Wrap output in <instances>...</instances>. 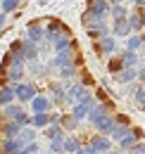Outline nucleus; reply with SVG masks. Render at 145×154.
Returning a JSON list of instances; mask_svg holds the SVG:
<instances>
[{
	"label": "nucleus",
	"mask_w": 145,
	"mask_h": 154,
	"mask_svg": "<svg viewBox=\"0 0 145 154\" xmlns=\"http://www.w3.org/2000/svg\"><path fill=\"white\" fill-rule=\"evenodd\" d=\"M143 112H145V107H143Z\"/></svg>",
	"instance_id": "f704fd0d"
},
{
	"label": "nucleus",
	"mask_w": 145,
	"mask_h": 154,
	"mask_svg": "<svg viewBox=\"0 0 145 154\" xmlns=\"http://www.w3.org/2000/svg\"><path fill=\"white\" fill-rule=\"evenodd\" d=\"M50 123H53L50 112H48V114H31V126H34L36 131H45Z\"/></svg>",
	"instance_id": "aec40b11"
},
{
	"label": "nucleus",
	"mask_w": 145,
	"mask_h": 154,
	"mask_svg": "<svg viewBox=\"0 0 145 154\" xmlns=\"http://www.w3.org/2000/svg\"><path fill=\"white\" fill-rule=\"evenodd\" d=\"M138 81L145 85V64H143V66H138Z\"/></svg>",
	"instance_id": "c85d7f7f"
},
{
	"label": "nucleus",
	"mask_w": 145,
	"mask_h": 154,
	"mask_svg": "<svg viewBox=\"0 0 145 154\" xmlns=\"http://www.w3.org/2000/svg\"><path fill=\"white\" fill-rule=\"evenodd\" d=\"M119 59L124 62V66H128V69H138V62H140L138 52H133V50H126V48L119 52Z\"/></svg>",
	"instance_id": "a211bd4d"
},
{
	"label": "nucleus",
	"mask_w": 145,
	"mask_h": 154,
	"mask_svg": "<svg viewBox=\"0 0 145 154\" xmlns=\"http://www.w3.org/2000/svg\"><path fill=\"white\" fill-rule=\"evenodd\" d=\"M126 50H133V52H138L140 48H143V36H138V33H131L126 38V45H124Z\"/></svg>",
	"instance_id": "4be33fe9"
},
{
	"label": "nucleus",
	"mask_w": 145,
	"mask_h": 154,
	"mask_svg": "<svg viewBox=\"0 0 145 154\" xmlns=\"http://www.w3.org/2000/svg\"><path fill=\"white\" fill-rule=\"evenodd\" d=\"M43 137H48V142H50V140H64V137H67V131L62 128V123H50V126L43 131Z\"/></svg>",
	"instance_id": "2eb2a0df"
},
{
	"label": "nucleus",
	"mask_w": 145,
	"mask_h": 154,
	"mask_svg": "<svg viewBox=\"0 0 145 154\" xmlns=\"http://www.w3.org/2000/svg\"><path fill=\"white\" fill-rule=\"evenodd\" d=\"M109 17L114 21H119V19H126L128 17V10H126V5H112V10H109Z\"/></svg>",
	"instance_id": "5701e85b"
},
{
	"label": "nucleus",
	"mask_w": 145,
	"mask_h": 154,
	"mask_svg": "<svg viewBox=\"0 0 145 154\" xmlns=\"http://www.w3.org/2000/svg\"><path fill=\"white\" fill-rule=\"evenodd\" d=\"M53 100L48 93H38L31 102H29V114H48V112H53Z\"/></svg>",
	"instance_id": "39448f33"
},
{
	"label": "nucleus",
	"mask_w": 145,
	"mask_h": 154,
	"mask_svg": "<svg viewBox=\"0 0 145 154\" xmlns=\"http://www.w3.org/2000/svg\"><path fill=\"white\" fill-rule=\"evenodd\" d=\"M140 36H143V45H145V33H140Z\"/></svg>",
	"instance_id": "473e14b6"
},
{
	"label": "nucleus",
	"mask_w": 145,
	"mask_h": 154,
	"mask_svg": "<svg viewBox=\"0 0 145 154\" xmlns=\"http://www.w3.org/2000/svg\"><path fill=\"white\" fill-rule=\"evenodd\" d=\"M133 2H138V0H133Z\"/></svg>",
	"instance_id": "72a5a7b5"
},
{
	"label": "nucleus",
	"mask_w": 145,
	"mask_h": 154,
	"mask_svg": "<svg viewBox=\"0 0 145 154\" xmlns=\"http://www.w3.org/2000/svg\"><path fill=\"white\" fill-rule=\"evenodd\" d=\"M95 52L100 57H112L117 52V38L114 36H105V38L95 40Z\"/></svg>",
	"instance_id": "0eeeda50"
},
{
	"label": "nucleus",
	"mask_w": 145,
	"mask_h": 154,
	"mask_svg": "<svg viewBox=\"0 0 145 154\" xmlns=\"http://www.w3.org/2000/svg\"><path fill=\"white\" fill-rule=\"evenodd\" d=\"M21 52H24V59H26V62H36L38 59V43L21 40Z\"/></svg>",
	"instance_id": "6ab92c4d"
},
{
	"label": "nucleus",
	"mask_w": 145,
	"mask_h": 154,
	"mask_svg": "<svg viewBox=\"0 0 145 154\" xmlns=\"http://www.w3.org/2000/svg\"><path fill=\"white\" fill-rule=\"evenodd\" d=\"M112 33H114V38H128L133 31H131V24H128V17L126 19H119L114 21V26H112Z\"/></svg>",
	"instance_id": "f3484780"
},
{
	"label": "nucleus",
	"mask_w": 145,
	"mask_h": 154,
	"mask_svg": "<svg viewBox=\"0 0 145 154\" xmlns=\"http://www.w3.org/2000/svg\"><path fill=\"white\" fill-rule=\"evenodd\" d=\"M114 81H117L119 85H128V83L138 81V69H128V66H124V69L114 76Z\"/></svg>",
	"instance_id": "dca6fc26"
},
{
	"label": "nucleus",
	"mask_w": 145,
	"mask_h": 154,
	"mask_svg": "<svg viewBox=\"0 0 145 154\" xmlns=\"http://www.w3.org/2000/svg\"><path fill=\"white\" fill-rule=\"evenodd\" d=\"M48 95H50V100H53V104H64V102H67V88H64V83H62V81L50 83Z\"/></svg>",
	"instance_id": "1a4fd4ad"
},
{
	"label": "nucleus",
	"mask_w": 145,
	"mask_h": 154,
	"mask_svg": "<svg viewBox=\"0 0 145 154\" xmlns=\"http://www.w3.org/2000/svg\"><path fill=\"white\" fill-rule=\"evenodd\" d=\"M45 149H50L55 154H64V140H50Z\"/></svg>",
	"instance_id": "a878e982"
},
{
	"label": "nucleus",
	"mask_w": 145,
	"mask_h": 154,
	"mask_svg": "<svg viewBox=\"0 0 145 154\" xmlns=\"http://www.w3.org/2000/svg\"><path fill=\"white\" fill-rule=\"evenodd\" d=\"M17 7H19V0H2V2H0V10H2L5 14H10V12H14Z\"/></svg>",
	"instance_id": "bb28decb"
},
{
	"label": "nucleus",
	"mask_w": 145,
	"mask_h": 154,
	"mask_svg": "<svg viewBox=\"0 0 145 154\" xmlns=\"http://www.w3.org/2000/svg\"><path fill=\"white\" fill-rule=\"evenodd\" d=\"M38 93H40V90H38L36 81H26V78H24V81L14 83V95H17L19 104H26V107H29V102H31Z\"/></svg>",
	"instance_id": "7ed1b4c3"
},
{
	"label": "nucleus",
	"mask_w": 145,
	"mask_h": 154,
	"mask_svg": "<svg viewBox=\"0 0 145 154\" xmlns=\"http://www.w3.org/2000/svg\"><path fill=\"white\" fill-rule=\"evenodd\" d=\"M40 154H55V152H50V149H43V152H40Z\"/></svg>",
	"instance_id": "2f4dec72"
},
{
	"label": "nucleus",
	"mask_w": 145,
	"mask_h": 154,
	"mask_svg": "<svg viewBox=\"0 0 145 154\" xmlns=\"http://www.w3.org/2000/svg\"><path fill=\"white\" fill-rule=\"evenodd\" d=\"M112 114H117V112H114V102H112V100L95 102V107L91 109V114H88V121H86V123L91 126L93 131H98V126H100V123H105Z\"/></svg>",
	"instance_id": "f257e3e1"
},
{
	"label": "nucleus",
	"mask_w": 145,
	"mask_h": 154,
	"mask_svg": "<svg viewBox=\"0 0 145 154\" xmlns=\"http://www.w3.org/2000/svg\"><path fill=\"white\" fill-rule=\"evenodd\" d=\"M2 119H5V116H2ZM21 128H24V126H19V123H14V121L5 119L2 126H0V137H17Z\"/></svg>",
	"instance_id": "ddd939ff"
},
{
	"label": "nucleus",
	"mask_w": 145,
	"mask_h": 154,
	"mask_svg": "<svg viewBox=\"0 0 145 154\" xmlns=\"http://www.w3.org/2000/svg\"><path fill=\"white\" fill-rule=\"evenodd\" d=\"M81 126H83V123H79L72 114H62V128L67 131V135H69V133H79Z\"/></svg>",
	"instance_id": "412c9836"
},
{
	"label": "nucleus",
	"mask_w": 145,
	"mask_h": 154,
	"mask_svg": "<svg viewBox=\"0 0 145 154\" xmlns=\"http://www.w3.org/2000/svg\"><path fill=\"white\" fill-rule=\"evenodd\" d=\"M88 93H91V88H88L86 83L74 81L72 85L67 88V102H64V104H67V107H72V104H76V102H81V100L88 95Z\"/></svg>",
	"instance_id": "423d86ee"
},
{
	"label": "nucleus",
	"mask_w": 145,
	"mask_h": 154,
	"mask_svg": "<svg viewBox=\"0 0 145 154\" xmlns=\"http://www.w3.org/2000/svg\"><path fill=\"white\" fill-rule=\"evenodd\" d=\"M40 131H36V128H34V126H24V128H21V131H19V140H21V142H24V145H34V142H38V140H40Z\"/></svg>",
	"instance_id": "4468645a"
},
{
	"label": "nucleus",
	"mask_w": 145,
	"mask_h": 154,
	"mask_svg": "<svg viewBox=\"0 0 145 154\" xmlns=\"http://www.w3.org/2000/svg\"><path fill=\"white\" fill-rule=\"evenodd\" d=\"M88 142H91V147H93L98 154H107V152H112V149H114V142L109 140L107 135H100V133H95Z\"/></svg>",
	"instance_id": "6e6552de"
},
{
	"label": "nucleus",
	"mask_w": 145,
	"mask_h": 154,
	"mask_svg": "<svg viewBox=\"0 0 145 154\" xmlns=\"http://www.w3.org/2000/svg\"><path fill=\"white\" fill-rule=\"evenodd\" d=\"M109 2H112V5H121L124 0H109Z\"/></svg>",
	"instance_id": "7c9ffc66"
},
{
	"label": "nucleus",
	"mask_w": 145,
	"mask_h": 154,
	"mask_svg": "<svg viewBox=\"0 0 145 154\" xmlns=\"http://www.w3.org/2000/svg\"><path fill=\"white\" fill-rule=\"evenodd\" d=\"M143 137H145V131L140 128V126H131V128L126 131V135H124L114 147H117L119 152H128V149H133V147H136V142H140Z\"/></svg>",
	"instance_id": "20e7f679"
},
{
	"label": "nucleus",
	"mask_w": 145,
	"mask_h": 154,
	"mask_svg": "<svg viewBox=\"0 0 145 154\" xmlns=\"http://www.w3.org/2000/svg\"><path fill=\"white\" fill-rule=\"evenodd\" d=\"M76 154H98V152H95V149L91 147V142H83V147H81V149H79Z\"/></svg>",
	"instance_id": "cd10ccee"
},
{
	"label": "nucleus",
	"mask_w": 145,
	"mask_h": 154,
	"mask_svg": "<svg viewBox=\"0 0 145 154\" xmlns=\"http://www.w3.org/2000/svg\"><path fill=\"white\" fill-rule=\"evenodd\" d=\"M124 154H145V152H140V149H136V147H133V149H128V152H124Z\"/></svg>",
	"instance_id": "c756f323"
},
{
	"label": "nucleus",
	"mask_w": 145,
	"mask_h": 154,
	"mask_svg": "<svg viewBox=\"0 0 145 154\" xmlns=\"http://www.w3.org/2000/svg\"><path fill=\"white\" fill-rule=\"evenodd\" d=\"M17 102V95H14V83H2L0 85V109Z\"/></svg>",
	"instance_id": "9d476101"
},
{
	"label": "nucleus",
	"mask_w": 145,
	"mask_h": 154,
	"mask_svg": "<svg viewBox=\"0 0 145 154\" xmlns=\"http://www.w3.org/2000/svg\"><path fill=\"white\" fill-rule=\"evenodd\" d=\"M107 69H109V74H112V76H117V74L124 69V62H121L119 57H112V59L107 62Z\"/></svg>",
	"instance_id": "b1692460"
},
{
	"label": "nucleus",
	"mask_w": 145,
	"mask_h": 154,
	"mask_svg": "<svg viewBox=\"0 0 145 154\" xmlns=\"http://www.w3.org/2000/svg\"><path fill=\"white\" fill-rule=\"evenodd\" d=\"M81 147H83V137L79 133H69L64 137V154H76Z\"/></svg>",
	"instance_id": "9b49d317"
},
{
	"label": "nucleus",
	"mask_w": 145,
	"mask_h": 154,
	"mask_svg": "<svg viewBox=\"0 0 145 154\" xmlns=\"http://www.w3.org/2000/svg\"><path fill=\"white\" fill-rule=\"evenodd\" d=\"M131 100H133V104H136V107H140V109L145 107V85H143V83H140V88L136 90V95L131 97Z\"/></svg>",
	"instance_id": "393cba45"
},
{
	"label": "nucleus",
	"mask_w": 145,
	"mask_h": 154,
	"mask_svg": "<svg viewBox=\"0 0 145 154\" xmlns=\"http://www.w3.org/2000/svg\"><path fill=\"white\" fill-rule=\"evenodd\" d=\"M0 114L5 116V119H10V121H14V123H19V126H31V114H29V107L26 104L12 102V104L2 107Z\"/></svg>",
	"instance_id": "f03ea898"
},
{
	"label": "nucleus",
	"mask_w": 145,
	"mask_h": 154,
	"mask_svg": "<svg viewBox=\"0 0 145 154\" xmlns=\"http://www.w3.org/2000/svg\"><path fill=\"white\" fill-rule=\"evenodd\" d=\"M128 24H131V31H133V33L143 31L145 14H143V10H140V7H138V10H133V12H128Z\"/></svg>",
	"instance_id": "f8f14e48"
}]
</instances>
